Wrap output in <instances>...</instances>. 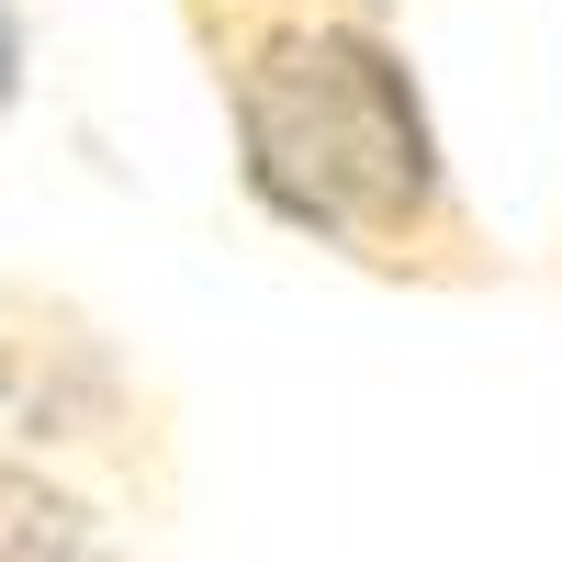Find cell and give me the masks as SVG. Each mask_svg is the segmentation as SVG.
Here are the masks:
<instances>
[{
    "label": "cell",
    "instance_id": "6da1fadb",
    "mask_svg": "<svg viewBox=\"0 0 562 562\" xmlns=\"http://www.w3.org/2000/svg\"><path fill=\"white\" fill-rule=\"evenodd\" d=\"M237 203L383 293H506L518 259L450 158L405 0H169Z\"/></svg>",
    "mask_w": 562,
    "mask_h": 562
},
{
    "label": "cell",
    "instance_id": "7a4b0ae2",
    "mask_svg": "<svg viewBox=\"0 0 562 562\" xmlns=\"http://www.w3.org/2000/svg\"><path fill=\"white\" fill-rule=\"evenodd\" d=\"M0 439L68 473L79 495L102 484L124 506H169V394L45 270H0Z\"/></svg>",
    "mask_w": 562,
    "mask_h": 562
},
{
    "label": "cell",
    "instance_id": "277c9868",
    "mask_svg": "<svg viewBox=\"0 0 562 562\" xmlns=\"http://www.w3.org/2000/svg\"><path fill=\"white\" fill-rule=\"evenodd\" d=\"M34 102V0H0V124H23Z\"/></svg>",
    "mask_w": 562,
    "mask_h": 562
},
{
    "label": "cell",
    "instance_id": "3957f363",
    "mask_svg": "<svg viewBox=\"0 0 562 562\" xmlns=\"http://www.w3.org/2000/svg\"><path fill=\"white\" fill-rule=\"evenodd\" d=\"M0 562H135V551L113 540L102 495H79L68 473L0 439Z\"/></svg>",
    "mask_w": 562,
    "mask_h": 562
}]
</instances>
